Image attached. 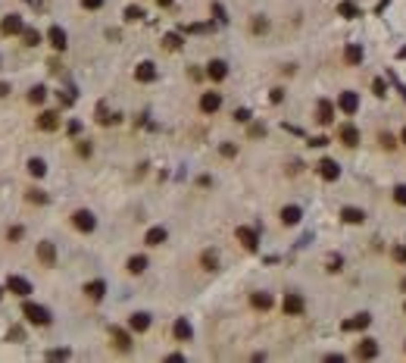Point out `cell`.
Returning <instances> with one entry per match:
<instances>
[{"label": "cell", "mask_w": 406, "mask_h": 363, "mask_svg": "<svg viewBox=\"0 0 406 363\" xmlns=\"http://www.w3.org/2000/svg\"><path fill=\"white\" fill-rule=\"evenodd\" d=\"M144 269H147V257H141V254H138V257H132V260H128V272H144Z\"/></svg>", "instance_id": "31"}, {"label": "cell", "mask_w": 406, "mask_h": 363, "mask_svg": "<svg viewBox=\"0 0 406 363\" xmlns=\"http://www.w3.org/2000/svg\"><path fill=\"white\" fill-rule=\"evenodd\" d=\"M22 313H25L28 322H34V326H50V313H47V307H41V304L25 301L22 304Z\"/></svg>", "instance_id": "1"}, {"label": "cell", "mask_w": 406, "mask_h": 363, "mask_svg": "<svg viewBox=\"0 0 406 363\" xmlns=\"http://www.w3.org/2000/svg\"><path fill=\"white\" fill-rule=\"evenodd\" d=\"M237 241H241V245L247 248V251H256V232H253V229L241 226V229H237Z\"/></svg>", "instance_id": "13"}, {"label": "cell", "mask_w": 406, "mask_h": 363, "mask_svg": "<svg viewBox=\"0 0 406 363\" xmlns=\"http://www.w3.org/2000/svg\"><path fill=\"white\" fill-rule=\"evenodd\" d=\"M234 119H237V123H247V119H250V110H237Z\"/></svg>", "instance_id": "41"}, {"label": "cell", "mask_w": 406, "mask_h": 363, "mask_svg": "<svg viewBox=\"0 0 406 363\" xmlns=\"http://www.w3.org/2000/svg\"><path fill=\"white\" fill-rule=\"evenodd\" d=\"M319 176H322L325 182H338V179H341V166L335 163V160L325 157V160H319Z\"/></svg>", "instance_id": "4"}, {"label": "cell", "mask_w": 406, "mask_h": 363, "mask_svg": "<svg viewBox=\"0 0 406 363\" xmlns=\"http://www.w3.org/2000/svg\"><path fill=\"white\" fill-rule=\"evenodd\" d=\"M338 13H341V16H347V19H353V16H359V10H356L353 4H341V7H338Z\"/></svg>", "instance_id": "33"}, {"label": "cell", "mask_w": 406, "mask_h": 363, "mask_svg": "<svg viewBox=\"0 0 406 363\" xmlns=\"http://www.w3.org/2000/svg\"><path fill=\"white\" fill-rule=\"evenodd\" d=\"M213 13H216V16H219V19H222V22H225V19H228V16H225V10H222V4H213Z\"/></svg>", "instance_id": "44"}, {"label": "cell", "mask_w": 406, "mask_h": 363, "mask_svg": "<svg viewBox=\"0 0 406 363\" xmlns=\"http://www.w3.org/2000/svg\"><path fill=\"white\" fill-rule=\"evenodd\" d=\"M381 144L384 147H394V135H381Z\"/></svg>", "instance_id": "48"}, {"label": "cell", "mask_w": 406, "mask_h": 363, "mask_svg": "<svg viewBox=\"0 0 406 363\" xmlns=\"http://www.w3.org/2000/svg\"><path fill=\"white\" fill-rule=\"evenodd\" d=\"M281 222L284 226H297L300 222V207H284L281 210Z\"/></svg>", "instance_id": "25"}, {"label": "cell", "mask_w": 406, "mask_h": 363, "mask_svg": "<svg viewBox=\"0 0 406 363\" xmlns=\"http://www.w3.org/2000/svg\"><path fill=\"white\" fill-rule=\"evenodd\" d=\"M81 7H85V10H100L103 0H81Z\"/></svg>", "instance_id": "39"}, {"label": "cell", "mask_w": 406, "mask_h": 363, "mask_svg": "<svg viewBox=\"0 0 406 363\" xmlns=\"http://www.w3.org/2000/svg\"><path fill=\"white\" fill-rule=\"evenodd\" d=\"M28 200L31 204H47V194L44 191H28Z\"/></svg>", "instance_id": "38"}, {"label": "cell", "mask_w": 406, "mask_h": 363, "mask_svg": "<svg viewBox=\"0 0 406 363\" xmlns=\"http://www.w3.org/2000/svg\"><path fill=\"white\" fill-rule=\"evenodd\" d=\"M341 141H344L347 147L359 144V132H356V126H341Z\"/></svg>", "instance_id": "22"}, {"label": "cell", "mask_w": 406, "mask_h": 363, "mask_svg": "<svg viewBox=\"0 0 406 363\" xmlns=\"http://www.w3.org/2000/svg\"><path fill=\"white\" fill-rule=\"evenodd\" d=\"M109 338H113V344H116L119 351H128V348H132V338H128L125 329H116V326H113V329H109Z\"/></svg>", "instance_id": "12"}, {"label": "cell", "mask_w": 406, "mask_h": 363, "mask_svg": "<svg viewBox=\"0 0 406 363\" xmlns=\"http://www.w3.org/2000/svg\"><path fill=\"white\" fill-rule=\"evenodd\" d=\"M400 288H403V291H406V279H403V282H400Z\"/></svg>", "instance_id": "51"}, {"label": "cell", "mask_w": 406, "mask_h": 363, "mask_svg": "<svg viewBox=\"0 0 406 363\" xmlns=\"http://www.w3.org/2000/svg\"><path fill=\"white\" fill-rule=\"evenodd\" d=\"M250 135L260 138V135H266V129H263V126H250Z\"/></svg>", "instance_id": "46"}, {"label": "cell", "mask_w": 406, "mask_h": 363, "mask_svg": "<svg viewBox=\"0 0 406 363\" xmlns=\"http://www.w3.org/2000/svg\"><path fill=\"white\" fill-rule=\"evenodd\" d=\"M172 332H175V338H178V341H188V338L194 335V329H191V322H188V319H175Z\"/></svg>", "instance_id": "18"}, {"label": "cell", "mask_w": 406, "mask_h": 363, "mask_svg": "<svg viewBox=\"0 0 406 363\" xmlns=\"http://www.w3.org/2000/svg\"><path fill=\"white\" fill-rule=\"evenodd\" d=\"M325 360H328V363H344V357H341V354H328Z\"/></svg>", "instance_id": "47"}, {"label": "cell", "mask_w": 406, "mask_h": 363, "mask_svg": "<svg viewBox=\"0 0 406 363\" xmlns=\"http://www.w3.org/2000/svg\"><path fill=\"white\" fill-rule=\"evenodd\" d=\"M338 107H341V113L353 116V113L359 110V97H356L353 91H341V97H338Z\"/></svg>", "instance_id": "7"}, {"label": "cell", "mask_w": 406, "mask_h": 363, "mask_svg": "<svg viewBox=\"0 0 406 363\" xmlns=\"http://www.w3.org/2000/svg\"><path fill=\"white\" fill-rule=\"evenodd\" d=\"M394 257H397L400 263H406V248H394Z\"/></svg>", "instance_id": "45"}, {"label": "cell", "mask_w": 406, "mask_h": 363, "mask_svg": "<svg viewBox=\"0 0 406 363\" xmlns=\"http://www.w3.org/2000/svg\"><path fill=\"white\" fill-rule=\"evenodd\" d=\"M28 172H31L34 179H41V176L47 172V163H44V160H38V157H31V160H28Z\"/></svg>", "instance_id": "28"}, {"label": "cell", "mask_w": 406, "mask_h": 363, "mask_svg": "<svg viewBox=\"0 0 406 363\" xmlns=\"http://www.w3.org/2000/svg\"><path fill=\"white\" fill-rule=\"evenodd\" d=\"M331 119H335V107H331L328 100H319V123H322V126H328Z\"/></svg>", "instance_id": "20"}, {"label": "cell", "mask_w": 406, "mask_h": 363, "mask_svg": "<svg viewBox=\"0 0 406 363\" xmlns=\"http://www.w3.org/2000/svg\"><path fill=\"white\" fill-rule=\"evenodd\" d=\"M400 57H403V60H406V47H403V50H400Z\"/></svg>", "instance_id": "52"}, {"label": "cell", "mask_w": 406, "mask_h": 363, "mask_svg": "<svg viewBox=\"0 0 406 363\" xmlns=\"http://www.w3.org/2000/svg\"><path fill=\"white\" fill-rule=\"evenodd\" d=\"M69 357V348H53V351H47V360H66Z\"/></svg>", "instance_id": "35"}, {"label": "cell", "mask_w": 406, "mask_h": 363, "mask_svg": "<svg viewBox=\"0 0 406 363\" xmlns=\"http://www.w3.org/2000/svg\"><path fill=\"white\" fill-rule=\"evenodd\" d=\"M4 94H10V85H7V82H0V97H4Z\"/></svg>", "instance_id": "49"}, {"label": "cell", "mask_w": 406, "mask_h": 363, "mask_svg": "<svg viewBox=\"0 0 406 363\" xmlns=\"http://www.w3.org/2000/svg\"><path fill=\"white\" fill-rule=\"evenodd\" d=\"M372 322V316L369 313H356V316H350V319H344L341 322V332H359V329H365Z\"/></svg>", "instance_id": "5"}, {"label": "cell", "mask_w": 406, "mask_h": 363, "mask_svg": "<svg viewBox=\"0 0 406 363\" xmlns=\"http://www.w3.org/2000/svg\"><path fill=\"white\" fill-rule=\"evenodd\" d=\"M250 304H253L256 310H269V307H272V295H266V291H256V295L250 298Z\"/></svg>", "instance_id": "27"}, {"label": "cell", "mask_w": 406, "mask_h": 363, "mask_svg": "<svg viewBox=\"0 0 406 363\" xmlns=\"http://www.w3.org/2000/svg\"><path fill=\"white\" fill-rule=\"evenodd\" d=\"M309 144H312V147H325V144H328V138L319 135V138H309Z\"/></svg>", "instance_id": "42"}, {"label": "cell", "mask_w": 406, "mask_h": 363, "mask_svg": "<svg viewBox=\"0 0 406 363\" xmlns=\"http://www.w3.org/2000/svg\"><path fill=\"white\" fill-rule=\"evenodd\" d=\"M22 38H25V44H28V47L41 44V31H38V28H22Z\"/></svg>", "instance_id": "29"}, {"label": "cell", "mask_w": 406, "mask_h": 363, "mask_svg": "<svg viewBox=\"0 0 406 363\" xmlns=\"http://www.w3.org/2000/svg\"><path fill=\"white\" fill-rule=\"evenodd\" d=\"M72 226H75L78 232H94L97 219L91 216V210H75V213H72Z\"/></svg>", "instance_id": "3"}, {"label": "cell", "mask_w": 406, "mask_h": 363, "mask_svg": "<svg viewBox=\"0 0 406 363\" xmlns=\"http://www.w3.org/2000/svg\"><path fill=\"white\" fill-rule=\"evenodd\" d=\"M44 97H47V88H44V85H38V88L28 91V100H31V103H44Z\"/></svg>", "instance_id": "30"}, {"label": "cell", "mask_w": 406, "mask_h": 363, "mask_svg": "<svg viewBox=\"0 0 406 363\" xmlns=\"http://www.w3.org/2000/svg\"><path fill=\"white\" fill-rule=\"evenodd\" d=\"M38 260L44 263V266H57V248H53V241H41V245H38Z\"/></svg>", "instance_id": "6"}, {"label": "cell", "mask_w": 406, "mask_h": 363, "mask_svg": "<svg viewBox=\"0 0 406 363\" xmlns=\"http://www.w3.org/2000/svg\"><path fill=\"white\" fill-rule=\"evenodd\" d=\"M356 354H359L362 360H372V357L378 354V344H375V341H369V338H365V341H362V344L356 348Z\"/></svg>", "instance_id": "24"}, {"label": "cell", "mask_w": 406, "mask_h": 363, "mask_svg": "<svg viewBox=\"0 0 406 363\" xmlns=\"http://www.w3.org/2000/svg\"><path fill=\"white\" fill-rule=\"evenodd\" d=\"M344 60H347V66H359V63H362V47H359V44H350V47L344 50Z\"/></svg>", "instance_id": "21"}, {"label": "cell", "mask_w": 406, "mask_h": 363, "mask_svg": "<svg viewBox=\"0 0 406 363\" xmlns=\"http://www.w3.org/2000/svg\"><path fill=\"white\" fill-rule=\"evenodd\" d=\"M135 78H138V82H153V78H156V66L153 63H141L135 69Z\"/></svg>", "instance_id": "17"}, {"label": "cell", "mask_w": 406, "mask_h": 363, "mask_svg": "<svg viewBox=\"0 0 406 363\" xmlns=\"http://www.w3.org/2000/svg\"><path fill=\"white\" fill-rule=\"evenodd\" d=\"M22 19L16 16V13H10V16H4V22H0V31L4 34H22Z\"/></svg>", "instance_id": "8"}, {"label": "cell", "mask_w": 406, "mask_h": 363, "mask_svg": "<svg viewBox=\"0 0 406 363\" xmlns=\"http://www.w3.org/2000/svg\"><path fill=\"white\" fill-rule=\"evenodd\" d=\"M219 107H222V97H219L216 91H207V94L200 97V110H203V113H216Z\"/></svg>", "instance_id": "10"}, {"label": "cell", "mask_w": 406, "mask_h": 363, "mask_svg": "<svg viewBox=\"0 0 406 363\" xmlns=\"http://www.w3.org/2000/svg\"><path fill=\"white\" fill-rule=\"evenodd\" d=\"M7 291H10V295H19V298H25V295H31V282H28V279H22V275H7Z\"/></svg>", "instance_id": "2"}, {"label": "cell", "mask_w": 406, "mask_h": 363, "mask_svg": "<svg viewBox=\"0 0 406 363\" xmlns=\"http://www.w3.org/2000/svg\"><path fill=\"white\" fill-rule=\"evenodd\" d=\"M47 38H50V44H53L57 50H66V31H63L60 25H53V28L47 31Z\"/></svg>", "instance_id": "19"}, {"label": "cell", "mask_w": 406, "mask_h": 363, "mask_svg": "<svg viewBox=\"0 0 406 363\" xmlns=\"http://www.w3.org/2000/svg\"><path fill=\"white\" fill-rule=\"evenodd\" d=\"M372 88H375V94H378V97H384V94H387V91H384V82H381V78H378V82H375Z\"/></svg>", "instance_id": "43"}, {"label": "cell", "mask_w": 406, "mask_h": 363, "mask_svg": "<svg viewBox=\"0 0 406 363\" xmlns=\"http://www.w3.org/2000/svg\"><path fill=\"white\" fill-rule=\"evenodd\" d=\"M0 298H4V288H0Z\"/></svg>", "instance_id": "54"}, {"label": "cell", "mask_w": 406, "mask_h": 363, "mask_svg": "<svg viewBox=\"0 0 406 363\" xmlns=\"http://www.w3.org/2000/svg\"><path fill=\"white\" fill-rule=\"evenodd\" d=\"M103 291H106V282H100V279H94V282H88V285H85V295H88L91 301H100Z\"/></svg>", "instance_id": "16"}, {"label": "cell", "mask_w": 406, "mask_h": 363, "mask_svg": "<svg viewBox=\"0 0 406 363\" xmlns=\"http://www.w3.org/2000/svg\"><path fill=\"white\" fill-rule=\"evenodd\" d=\"M7 238H10V241H19V238H22V229H19V226H13V229L7 232Z\"/></svg>", "instance_id": "40"}, {"label": "cell", "mask_w": 406, "mask_h": 363, "mask_svg": "<svg viewBox=\"0 0 406 363\" xmlns=\"http://www.w3.org/2000/svg\"><path fill=\"white\" fill-rule=\"evenodd\" d=\"M144 241H147V245H153V248H156V245H162V241H166V229H162V226H153V229L147 232V238H144Z\"/></svg>", "instance_id": "23"}, {"label": "cell", "mask_w": 406, "mask_h": 363, "mask_svg": "<svg viewBox=\"0 0 406 363\" xmlns=\"http://www.w3.org/2000/svg\"><path fill=\"white\" fill-rule=\"evenodd\" d=\"M403 141H406V129H403Z\"/></svg>", "instance_id": "53"}, {"label": "cell", "mask_w": 406, "mask_h": 363, "mask_svg": "<svg viewBox=\"0 0 406 363\" xmlns=\"http://www.w3.org/2000/svg\"><path fill=\"white\" fill-rule=\"evenodd\" d=\"M38 129H41V132H53V129H60V113H50V110H47V113H41V116H38Z\"/></svg>", "instance_id": "9"}, {"label": "cell", "mask_w": 406, "mask_h": 363, "mask_svg": "<svg viewBox=\"0 0 406 363\" xmlns=\"http://www.w3.org/2000/svg\"><path fill=\"white\" fill-rule=\"evenodd\" d=\"M394 200H397L400 207H406V185H397L394 188Z\"/></svg>", "instance_id": "36"}, {"label": "cell", "mask_w": 406, "mask_h": 363, "mask_svg": "<svg viewBox=\"0 0 406 363\" xmlns=\"http://www.w3.org/2000/svg\"><path fill=\"white\" fill-rule=\"evenodd\" d=\"M128 326H132V332H147L150 329V313H132Z\"/></svg>", "instance_id": "14"}, {"label": "cell", "mask_w": 406, "mask_h": 363, "mask_svg": "<svg viewBox=\"0 0 406 363\" xmlns=\"http://www.w3.org/2000/svg\"><path fill=\"white\" fill-rule=\"evenodd\" d=\"M162 44H166L169 50H178V47H181V34H175V31L166 34V38H162Z\"/></svg>", "instance_id": "32"}, {"label": "cell", "mask_w": 406, "mask_h": 363, "mask_svg": "<svg viewBox=\"0 0 406 363\" xmlns=\"http://www.w3.org/2000/svg\"><path fill=\"white\" fill-rule=\"evenodd\" d=\"M303 298L300 295H288V298H284V313H288V316H300L303 313Z\"/></svg>", "instance_id": "11"}, {"label": "cell", "mask_w": 406, "mask_h": 363, "mask_svg": "<svg viewBox=\"0 0 406 363\" xmlns=\"http://www.w3.org/2000/svg\"><path fill=\"white\" fill-rule=\"evenodd\" d=\"M156 4H159V7H169V4H172V0H156Z\"/></svg>", "instance_id": "50"}, {"label": "cell", "mask_w": 406, "mask_h": 363, "mask_svg": "<svg viewBox=\"0 0 406 363\" xmlns=\"http://www.w3.org/2000/svg\"><path fill=\"white\" fill-rule=\"evenodd\" d=\"M125 19H128V22H138V19H144V10H141V7H128V10H125Z\"/></svg>", "instance_id": "34"}, {"label": "cell", "mask_w": 406, "mask_h": 363, "mask_svg": "<svg viewBox=\"0 0 406 363\" xmlns=\"http://www.w3.org/2000/svg\"><path fill=\"white\" fill-rule=\"evenodd\" d=\"M341 219H344V222H362V219H365V213H362V210H356V207H344V210H341Z\"/></svg>", "instance_id": "26"}, {"label": "cell", "mask_w": 406, "mask_h": 363, "mask_svg": "<svg viewBox=\"0 0 406 363\" xmlns=\"http://www.w3.org/2000/svg\"><path fill=\"white\" fill-rule=\"evenodd\" d=\"M207 75H210V78H213V82H222V78H225V75H228V66H225V63H222V60H213V63H210V66H207Z\"/></svg>", "instance_id": "15"}, {"label": "cell", "mask_w": 406, "mask_h": 363, "mask_svg": "<svg viewBox=\"0 0 406 363\" xmlns=\"http://www.w3.org/2000/svg\"><path fill=\"white\" fill-rule=\"evenodd\" d=\"M216 251H207V254H203V266H207V269H216Z\"/></svg>", "instance_id": "37"}]
</instances>
